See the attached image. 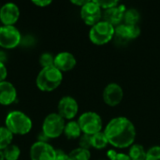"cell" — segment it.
I'll use <instances>...</instances> for the list:
<instances>
[{
    "label": "cell",
    "instance_id": "obj_10",
    "mask_svg": "<svg viewBox=\"0 0 160 160\" xmlns=\"http://www.w3.org/2000/svg\"><path fill=\"white\" fill-rule=\"evenodd\" d=\"M79 112V104L71 96L61 98L57 105V113L65 120H72Z\"/></svg>",
    "mask_w": 160,
    "mask_h": 160
},
{
    "label": "cell",
    "instance_id": "obj_29",
    "mask_svg": "<svg viewBox=\"0 0 160 160\" xmlns=\"http://www.w3.org/2000/svg\"><path fill=\"white\" fill-rule=\"evenodd\" d=\"M8 76V69L5 65V63L0 62V82L6 81V78Z\"/></svg>",
    "mask_w": 160,
    "mask_h": 160
},
{
    "label": "cell",
    "instance_id": "obj_27",
    "mask_svg": "<svg viewBox=\"0 0 160 160\" xmlns=\"http://www.w3.org/2000/svg\"><path fill=\"white\" fill-rule=\"evenodd\" d=\"M91 136L92 135H88V134H83L82 133V136L79 138V147L85 148V149H89L90 147H92Z\"/></svg>",
    "mask_w": 160,
    "mask_h": 160
},
{
    "label": "cell",
    "instance_id": "obj_21",
    "mask_svg": "<svg viewBox=\"0 0 160 160\" xmlns=\"http://www.w3.org/2000/svg\"><path fill=\"white\" fill-rule=\"evenodd\" d=\"M13 136L14 135L6 127H0V151L5 150L12 143Z\"/></svg>",
    "mask_w": 160,
    "mask_h": 160
},
{
    "label": "cell",
    "instance_id": "obj_7",
    "mask_svg": "<svg viewBox=\"0 0 160 160\" xmlns=\"http://www.w3.org/2000/svg\"><path fill=\"white\" fill-rule=\"evenodd\" d=\"M22 35L15 25H1L0 26V47L10 50L20 45Z\"/></svg>",
    "mask_w": 160,
    "mask_h": 160
},
{
    "label": "cell",
    "instance_id": "obj_2",
    "mask_svg": "<svg viewBox=\"0 0 160 160\" xmlns=\"http://www.w3.org/2000/svg\"><path fill=\"white\" fill-rule=\"evenodd\" d=\"M5 127L13 135H26L33 128L31 118L22 111H11L5 119Z\"/></svg>",
    "mask_w": 160,
    "mask_h": 160
},
{
    "label": "cell",
    "instance_id": "obj_15",
    "mask_svg": "<svg viewBox=\"0 0 160 160\" xmlns=\"http://www.w3.org/2000/svg\"><path fill=\"white\" fill-rule=\"evenodd\" d=\"M17 98L16 87L8 81L0 82V105L8 106L15 102Z\"/></svg>",
    "mask_w": 160,
    "mask_h": 160
},
{
    "label": "cell",
    "instance_id": "obj_30",
    "mask_svg": "<svg viewBox=\"0 0 160 160\" xmlns=\"http://www.w3.org/2000/svg\"><path fill=\"white\" fill-rule=\"evenodd\" d=\"M32 3L34 5H36L37 7H39V8H45L49 5L52 4V1L51 0H33Z\"/></svg>",
    "mask_w": 160,
    "mask_h": 160
},
{
    "label": "cell",
    "instance_id": "obj_28",
    "mask_svg": "<svg viewBox=\"0 0 160 160\" xmlns=\"http://www.w3.org/2000/svg\"><path fill=\"white\" fill-rule=\"evenodd\" d=\"M96 2L98 4V6L101 8H104V9H107V8H110L112 7H116L119 5L117 0H96Z\"/></svg>",
    "mask_w": 160,
    "mask_h": 160
},
{
    "label": "cell",
    "instance_id": "obj_36",
    "mask_svg": "<svg viewBox=\"0 0 160 160\" xmlns=\"http://www.w3.org/2000/svg\"><path fill=\"white\" fill-rule=\"evenodd\" d=\"M100 160H105V159H100Z\"/></svg>",
    "mask_w": 160,
    "mask_h": 160
},
{
    "label": "cell",
    "instance_id": "obj_5",
    "mask_svg": "<svg viewBox=\"0 0 160 160\" xmlns=\"http://www.w3.org/2000/svg\"><path fill=\"white\" fill-rule=\"evenodd\" d=\"M66 120L57 112L48 114L42 123V132L50 139H56L64 133Z\"/></svg>",
    "mask_w": 160,
    "mask_h": 160
},
{
    "label": "cell",
    "instance_id": "obj_16",
    "mask_svg": "<svg viewBox=\"0 0 160 160\" xmlns=\"http://www.w3.org/2000/svg\"><path fill=\"white\" fill-rule=\"evenodd\" d=\"M82 129L80 128L78 121L70 120L68 123H66L64 134L68 139H70V140L78 139L82 136Z\"/></svg>",
    "mask_w": 160,
    "mask_h": 160
},
{
    "label": "cell",
    "instance_id": "obj_14",
    "mask_svg": "<svg viewBox=\"0 0 160 160\" xmlns=\"http://www.w3.org/2000/svg\"><path fill=\"white\" fill-rule=\"evenodd\" d=\"M127 8L125 5H118L116 7H112L107 9H104L103 12V21L111 23L114 27L121 24L124 20V12Z\"/></svg>",
    "mask_w": 160,
    "mask_h": 160
},
{
    "label": "cell",
    "instance_id": "obj_12",
    "mask_svg": "<svg viewBox=\"0 0 160 160\" xmlns=\"http://www.w3.org/2000/svg\"><path fill=\"white\" fill-rule=\"evenodd\" d=\"M20 18V8L12 2H8L0 8V22L2 25H15Z\"/></svg>",
    "mask_w": 160,
    "mask_h": 160
},
{
    "label": "cell",
    "instance_id": "obj_4",
    "mask_svg": "<svg viewBox=\"0 0 160 160\" xmlns=\"http://www.w3.org/2000/svg\"><path fill=\"white\" fill-rule=\"evenodd\" d=\"M115 27L111 23L100 20L98 22L91 26L89 31V38L96 45H103L113 38Z\"/></svg>",
    "mask_w": 160,
    "mask_h": 160
},
{
    "label": "cell",
    "instance_id": "obj_8",
    "mask_svg": "<svg viewBox=\"0 0 160 160\" xmlns=\"http://www.w3.org/2000/svg\"><path fill=\"white\" fill-rule=\"evenodd\" d=\"M29 155L31 160H55L56 150L50 143L38 141L31 145Z\"/></svg>",
    "mask_w": 160,
    "mask_h": 160
},
{
    "label": "cell",
    "instance_id": "obj_32",
    "mask_svg": "<svg viewBox=\"0 0 160 160\" xmlns=\"http://www.w3.org/2000/svg\"><path fill=\"white\" fill-rule=\"evenodd\" d=\"M111 160H131L129 158L128 154H124V153H117L116 156Z\"/></svg>",
    "mask_w": 160,
    "mask_h": 160
},
{
    "label": "cell",
    "instance_id": "obj_19",
    "mask_svg": "<svg viewBox=\"0 0 160 160\" xmlns=\"http://www.w3.org/2000/svg\"><path fill=\"white\" fill-rule=\"evenodd\" d=\"M141 20V14L135 8H128L124 12V23L126 24H138Z\"/></svg>",
    "mask_w": 160,
    "mask_h": 160
},
{
    "label": "cell",
    "instance_id": "obj_34",
    "mask_svg": "<svg viewBox=\"0 0 160 160\" xmlns=\"http://www.w3.org/2000/svg\"><path fill=\"white\" fill-rule=\"evenodd\" d=\"M116 154H117V152H116L115 150L111 149V150H109V151L107 152V157L109 158V160H111L112 159V158L116 156Z\"/></svg>",
    "mask_w": 160,
    "mask_h": 160
},
{
    "label": "cell",
    "instance_id": "obj_22",
    "mask_svg": "<svg viewBox=\"0 0 160 160\" xmlns=\"http://www.w3.org/2000/svg\"><path fill=\"white\" fill-rule=\"evenodd\" d=\"M70 160H90L91 158V152L89 149L77 147L70 151L68 154Z\"/></svg>",
    "mask_w": 160,
    "mask_h": 160
},
{
    "label": "cell",
    "instance_id": "obj_26",
    "mask_svg": "<svg viewBox=\"0 0 160 160\" xmlns=\"http://www.w3.org/2000/svg\"><path fill=\"white\" fill-rule=\"evenodd\" d=\"M127 25H128V31L130 40L137 38L141 35V27L138 24H127Z\"/></svg>",
    "mask_w": 160,
    "mask_h": 160
},
{
    "label": "cell",
    "instance_id": "obj_35",
    "mask_svg": "<svg viewBox=\"0 0 160 160\" xmlns=\"http://www.w3.org/2000/svg\"><path fill=\"white\" fill-rule=\"evenodd\" d=\"M0 160H5V157H4L3 151H0Z\"/></svg>",
    "mask_w": 160,
    "mask_h": 160
},
{
    "label": "cell",
    "instance_id": "obj_18",
    "mask_svg": "<svg viewBox=\"0 0 160 160\" xmlns=\"http://www.w3.org/2000/svg\"><path fill=\"white\" fill-rule=\"evenodd\" d=\"M147 151L140 143H133L128 150V156L131 160H146Z\"/></svg>",
    "mask_w": 160,
    "mask_h": 160
},
{
    "label": "cell",
    "instance_id": "obj_1",
    "mask_svg": "<svg viewBox=\"0 0 160 160\" xmlns=\"http://www.w3.org/2000/svg\"><path fill=\"white\" fill-rule=\"evenodd\" d=\"M110 144L115 148L130 147L136 140V128L130 119L117 116L110 120L103 130Z\"/></svg>",
    "mask_w": 160,
    "mask_h": 160
},
{
    "label": "cell",
    "instance_id": "obj_3",
    "mask_svg": "<svg viewBox=\"0 0 160 160\" xmlns=\"http://www.w3.org/2000/svg\"><path fill=\"white\" fill-rule=\"evenodd\" d=\"M62 81L63 73L52 66L40 69L36 79V84L42 92H52L59 87Z\"/></svg>",
    "mask_w": 160,
    "mask_h": 160
},
{
    "label": "cell",
    "instance_id": "obj_25",
    "mask_svg": "<svg viewBox=\"0 0 160 160\" xmlns=\"http://www.w3.org/2000/svg\"><path fill=\"white\" fill-rule=\"evenodd\" d=\"M146 160H160V145H155L147 150Z\"/></svg>",
    "mask_w": 160,
    "mask_h": 160
},
{
    "label": "cell",
    "instance_id": "obj_9",
    "mask_svg": "<svg viewBox=\"0 0 160 160\" xmlns=\"http://www.w3.org/2000/svg\"><path fill=\"white\" fill-rule=\"evenodd\" d=\"M81 17L86 24L93 26L100 21L102 17V8L98 6L96 0H89L81 8Z\"/></svg>",
    "mask_w": 160,
    "mask_h": 160
},
{
    "label": "cell",
    "instance_id": "obj_20",
    "mask_svg": "<svg viewBox=\"0 0 160 160\" xmlns=\"http://www.w3.org/2000/svg\"><path fill=\"white\" fill-rule=\"evenodd\" d=\"M91 144L92 147L96 149H103L105 148L108 144V139L104 133V131H99L98 133H95L94 135L91 136Z\"/></svg>",
    "mask_w": 160,
    "mask_h": 160
},
{
    "label": "cell",
    "instance_id": "obj_17",
    "mask_svg": "<svg viewBox=\"0 0 160 160\" xmlns=\"http://www.w3.org/2000/svg\"><path fill=\"white\" fill-rule=\"evenodd\" d=\"M113 38L119 44H125L130 40L128 31V25L126 23H121L115 26Z\"/></svg>",
    "mask_w": 160,
    "mask_h": 160
},
{
    "label": "cell",
    "instance_id": "obj_6",
    "mask_svg": "<svg viewBox=\"0 0 160 160\" xmlns=\"http://www.w3.org/2000/svg\"><path fill=\"white\" fill-rule=\"evenodd\" d=\"M78 123L83 134L94 135L101 131L102 129V119L100 115L95 112H85L82 113L78 118Z\"/></svg>",
    "mask_w": 160,
    "mask_h": 160
},
{
    "label": "cell",
    "instance_id": "obj_24",
    "mask_svg": "<svg viewBox=\"0 0 160 160\" xmlns=\"http://www.w3.org/2000/svg\"><path fill=\"white\" fill-rule=\"evenodd\" d=\"M39 64L42 68L52 67L54 65V56L51 52H43L39 56Z\"/></svg>",
    "mask_w": 160,
    "mask_h": 160
},
{
    "label": "cell",
    "instance_id": "obj_37",
    "mask_svg": "<svg viewBox=\"0 0 160 160\" xmlns=\"http://www.w3.org/2000/svg\"><path fill=\"white\" fill-rule=\"evenodd\" d=\"M0 8H1V7H0Z\"/></svg>",
    "mask_w": 160,
    "mask_h": 160
},
{
    "label": "cell",
    "instance_id": "obj_23",
    "mask_svg": "<svg viewBox=\"0 0 160 160\" xmlns=\"http://www.w3.org/2000/svg\"><path fill=\"white\" fill-rule=\"evenodd\" d=\"M5 160H18L21 156V149L18 145L11 143L5 150H3Z\"/></svg>",
    "mask_w": 160,
    "mask_h": 160
},
{
    "label": "cell",
    "instance_id": "obj_31",
    "mask_svg": "<svg viewBox=\"0 0 160 160\" xmlns=\"http://www.w3.org/2000/svg\"><path fill=\"white\" fill-rule=\"evenodd\" d=\"M55 160H70L68 154H66L62 150H56V158Z\"/></svg>",
    "mask_w": 160,
    "mask_h": 160
},
{
    "label": "cell",
    "instance_id": "obj_33",
    "mask_svg": "<svg viewBox=\"0 0 160 160\" xmlns=\"http://www.w3.org/2000/svg\"><path fill=\"white\" fill-rule=\"evenodd\" d=\"M88 1H89V0H71V3L82 8V6H84V5L86 4Z\"/></svg>",
    "mask_w": 160,
    "mask_h": 160
},
{
    "label": "cell",
    "instance_id": "obj_11",
    "mask_svg": "<svg viewBox=\"0 0 160 160\" xmlns=\"http://www.w3.org/2000/svg\"><path fill=\"white\" fill-rule=\"evenodd\" d=\"M102 98L104 102L112 107L121 103L124 98V90L117 82H110L103 89Z\"/></svg>",
    "mask_w": 160,
    "mask_h": 160
},
{
    "label": "cell",
    "instance_id": "obj_13",
    "mask_svg": "<svg viewBox=\"0 0 160 160\" xmlns=\"http://www.w3.org/2000/svg\"><path fill=\"white\" fill-rule=\"evenodd\" d=\"M77 60L69 52H61L54 56V67L62 73L73 69L76 66Z\"/></svg>",
    "mask_w": 160,
    "mask_h": 160
}]
</instances>
